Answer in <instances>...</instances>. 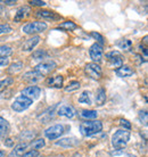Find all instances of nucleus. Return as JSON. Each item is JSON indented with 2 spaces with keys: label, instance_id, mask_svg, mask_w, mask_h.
Segmentation results:
<instances>
[{
  "label": "nucleus",
  "instance_id": "31",
  "mask_svg": "<svg viewBox=\"0 0 148 157\" xmlns=\"http://www.w3.org/2000/svg\"><path fill=\"white\" fill-rule=\"evenodd\" d=\"M80 86H81V84H80L79 81H71V82L65 86V91H66V92H72V91L79 90Z\"/></svg>",
  "mask_w": 148,
  "mask_h": 157
},
{
  "label": "nucleus",
  "instance_id": "32",
  "mask_svg": "<svg viewBox=\"0 0 148 157\" xmlns=\"http://www.w3.org/2000/svg\"><path fill=\"white\" fill-rule=\"evenodd\" d=\"M46 56H47V52L43 50V49H39V50L34 51V52L32 54V58L37 59V60H41V59H43Z\"/></svg>",
  "mask_w": 148,
  "mask_h": 157
},
{
  "label": "nucleus",
  "instance_id": "19",
  "mask_svg": "<svg viewBox=\"0 0 148 157\" xmlns=\"http://www.w3.org/2000/svg\"><path fill=\"white\" fill-rule=\"evenodd\" d=\"M79 144V140L76 138H63L60 140L56 142V146H60L64 148H68V147H74Z\"/></svg>",
  "mask_w": 148,
  "mask_h": 157
},
{
  "label": "nucleus",
  "instance_id": "9",
  "mask_svg": "<svg viewBox=\"0 0 148 157\" xmlns=\"http://www.w3.org/2000/svg\"><path fill=\"white\" fill-rule=\"evenodd\" d=\"M89 54L91 59L94 60V63L98 64L99 62H101L103 59V54H104V50H103V46L98 44L97 42L94 43L89 49Z\"/></svg>",
  "mask_w": 148,
  "mask_h": 157
},
{
  "label": "nucleus",
  "instance_id": "17",
  "mask_svg": "<svg viewBox=\"0 0 148 157\" xmlns=\"http://www.w3.org/2000/svg\"><path fill=\"white\" fill-rule=\"evenodd\" d=\"M115 74L117 76H120V78H129V76L134 74V71L128 65H122L121 67L115 70Z\"/></svg>",
  "mask_w": 148,
  "mask_h": 157
},
{
  "label": "nucleus",
  "instance_id": "28",
  "mask_svg": "<svg viewBox=\"0 0 148 157\" xmlns=\"http://www.w3.org/2000/svg\"><path fill=\"white\" fill-rule=\"evenodd\" d=\"M45 145H46L45 140H43L42 138H40V139H35V140H33V141L30 144V147L32 148V150H37V149H41V148H43Z\"/></svg>",
  "mask_w": 148,
  "mask_h": 157
},
{
  "label": "nucleus",
  "instance_id": "6",
  "mask_svg": "<svg viewBox=\"0 0 148 157\" xmlns=\"http://www.w3.org/2000/svg\"><path fill=\"white\" fill-rule=\"evenodd\" d=\"M106 58L108 60V63L111 64V66L116 68V70L123 65V58H122V55L120 51L117 50L109 51V52L106 54Z\"/></svg>",
  "mask_w": 148,
  "mask_h": 157
},
{
  "label": "nucleus",
  "instance_id": "13",
  "mask_svg": "<svg viewBox=\"0 0 148 157\" xmlns=\"http://www.w3.org/2000/svg\"><path fill=\"white\" fill-rule=\"evenodd\" d=\"M43 75H41L40 73L35 71H30V72H26V73H24V75L22 76L25 82H29V83H37V82H40V81H42L43 80Z\"/></svg>",
  "mask_w": 148,
  "mask_h": 157
},
{
  "label": "nucleus",
  "instance_id": "27",
  "mask_svg": "<svg viewBox=\"0 0 148 157\" xmlns=\"http://www.w3.org/2000/svg\"><path fill=\"white\" fill-rule=\"evenodd\" d=\"M79 102L86 104V105H91V97H90L89 91H83L80 97H79Z\"/></svg>",
  "mask_w": 148,
  "mask_h": 157
},
{
  "label": "nucleus",
  "instance_id": "34",
  "mask_svg": "<svg viewBox=\"0 0 148 157\" xmlns=\"http://www.w3.org/2000/svg\"><path fill=\"white\" fill-rule=\"evenodd\" d=\"M138 118L141 123H144L145 125H147V121H148V114L146 110H140L139 112V115H138Z\"/></svg>",
  "mask_w": 148,
  "mask_h": 157
},
{
  "label": "nucleus",
  "instance_id": "33",
  "mask_svg": "<svg viewBox=\"0 0 148 157\" xmlns=\"http://www.w3.org/2000/svg\"><path fill=\"white\" fill-rule=\"evenodd\" d=\"M90 36L97 40V43H98V44H100V46H103V44H104V42H105L104 36H101L100 33H98V32H91V33H90Z\"/></svg>",
  "mask_w": 148,
  "mask_h": 157
},
{
  "label": "nucleus",
  "instance_id": "29",
  "mask_svg": "<svg viewBox=\"0 0 148 157\" xmlns=\"http://www.w3.org/2000/svg\"><path fill=\"white\" fill-rule=\"evenodd\" d=\"M13 82H14L13 78H4V80H1V81H0V94H1L2 91L6 90L9 86H12Z\"/></svg>",
  "mask_w": 148,
  "mask_h": 157
},
{
  "label": "nucleus",
  "instance_id": "39",
  "mask_svg": "<svg viewBox=\"0 0 148 157\" xmlns=\"http://www.w3.org/2000/svg\"><path fill=\"white\" fill-rule=\"evenodd\" d=\"M9 64V59L8 58H4V57H0V66H8Z\"/></svg>",
  "mask_w": 148,
  "mask_h": 157
},
{
  "label": "nucleus",
  "instance_id": "25",
  "mask_svg": "<svg viewBox=\"0 0 148 157\" xmlns=\"http://www.w3.org/2000/svg\"><path fill=\"white\" fill-rule=\"evenodd\" d=\"M80 116H81L82 118H86V120H95V118H97V116H98V112L97 110H92V109H83V110H81Z\"/></svg>",
  "mask_w": 148,
  "mask_h": 157
},
{
  "label": "nucleus",
  "instance_id": "11",
  "mask_svg": "<svg viewBox=\"0 0 148 157\" xmlns=\"http://www.w3.org/2000/svg\"><path fill=\"white\" fill-rule=\"evenodd\" d=\"M31 14V8L29 6H22L17 9L15 16H14V22L16 23H20L22 21H24L25 18H27Z\"/></svg>",
  "mask_w": 148,
  "mask_h": 157
},
{
  "label": "nucleus",
  "instance_id": "41",
  "mask_svg": "<svg viewBox=\"0 0 148 157\" xmlns=\"http://www.w3.org/2000/svg\"><path fill=\"white\" fill-rule=\"evenodd\" d=\"M0 2L5 5H8V6H13V5L16 4L15 0H0Z\"/></svg>",
  "mask_w": 148,
  "mask_h": 157
},
{
  "label": "nucleus",
  "instance_id": "23",
  "mask_svg": "<svg viewBox=\"0 0 148 157\" xmlns=\"http://www.w3.org/2000/svg\"><path fill=\"white\" fill-rule=\"evenodd\" d=\"M106 101V91L104 88H99L96 94V105L97 106H103Z\"/></svg>",
  "mask_w": 148,
  "mask_h": 157
},
{
  "label": "nucleus",
  "instance_id": "35",
  "mask_svg": "<svg viewBox=\"0 0 148 157\" xmlns=\"http://www.w3.org/2000/svg\"><path fill=\"white\" fill-rule=\"evenodd\" d=\"M12 28L8 24H0V34H5V33H10Z\"/></svg>",
  "mask_w": 148,
  "mask_h": 157
},
{
  "label": "nucleus",
  "instance_id": "1",
  "mask_svg": "<svg viewBox=\"0 0 148 157\" xmlns=\"http://www.w3.org/2000/svg\"><path fill=\"white\" fill-rule=\"evenodd\" d=\"M130 137H131V133L128 130H117L112 137V145L115 149L122 150L123 148L127 147L129 140H130Z\"/></svg>",
  "mask_w": 148,
  "mask_h": 157
},
{
  "label": "nucleus",
  "instance_id": "24",
  "mask_svg": "<svg viewBox=\"0 0 148 157\" xmlns=\"http://www.w3.org/2000/svg\"><path fill=\"white\" fill-rule=\"evenodd\" d=\"M116 46L124 51H131L132 49V41L129 39H121L116 42Z\"/></svg>",
  "mask_w": 148,
  "mask_h": 157
},
{
  "label": "nucleus",
  "instance_id": "36",
  "mask_svg": "<svg viewBox=\"0 0 148 157\" xmlns=\"http://www.w3.org/2000/svg\"><path fill=\"white\" fill-rule=\"evenodd\" d=\"M29 4L31 5V6L43 7V6H46V5H47V2H46V1H41V0H31V1H29Z\"/></svg>",
  "mask_w": 148,
  "mask_h": 157
},
{
  "label": "nucleus",
  "instance_id": "38",
  "mask_svg": "<svg viewBox=\"0 0 148 157\" xmlns=\"http://www.w3.org/2000/svg\"><path fill=\"white\" fill-rule=\"evenodd\" d=\"M22 157H39V151L38 150H30L23 154Z\"/></svg>",
  "mask_w": 148,
  "mask_h": 157
},
{
  "label": "nucleus",
  "instance_id": "4",
  "mask_svg": "<svg viewBox=\"0 0 148 157\" xmlns=\"http://www.w3.org/2000/svg\"><path fill=\"white\" fill-rule=\"evenodd\" d=\"M32 100L31 99L26 98V97H24V96H18L17 98L13 101L12 104V109L17 112V113H21V112H24V110H26L29 107L32 105Z\"/></svg>",
  "mask_w": 148,
  "mask_h": 157
},
{
  "label": "nucleus",
  "instance_id": "3",
  "mask_svg": "<svg viewBox=\"0 0 148 157\" xmlns=\"http://www.w3.org/2000/svg\"><path fill=\"white\" fill-rule=\"evenodd\" d=\"M22 30H23L25 34L33 36V34L46 31L47 30V24L45 23V22H31V23L25 24Z\"/></svg>",
  "mask_w": 148,
  "mask_h": 157
},
{
  "label": "nucleus",
  "instance_id": "16",
  "mask_svg": "<svg viewBox=\"0 0 148 157\" xmlns=\"http://www.w3.org/2000/svg\"><path fill=\"white\" fill-rule=\"evenodd\" d=\"M58 106V105H54L53 107H49L47 110H45L43 113H41L40 115H38V120H39L41 123H48L51 118L54 117V113H55V108Z\"/></svg>",
  "mask_w": 148,
  "mask_h": 157
},
{
  "label": "nucleus",
  "instance_id": "8",
  "mask_svg": "<svg viewBox=\"0 0 148 157\" xmlns=\"http://www.w3.org/2000/svg\"><path fill=\"white\" fill-rule=\"evenodd\" d=\"M64 133V126L60 124H55V125L49 126L46 131H45V136L50 139V140H55L59 138L62 134Z\"/></svg>",
  "mask_w": 148,
  "mask_h": 157
},
{
  "label": "nucleus",
  "instance_id": "2",
  "mask_svg": "<svg viewBox=\"0 0 148 157\" xmlns=\"http://www.w3.org/2000/svg\"><path fill=\"white\" fill-rule=\"evenodd\" d=\"M103 130V124L100 121H86L80 124V132L83 137H90L96 133H99Z\"/></svg>",
  "mask_w": 148,
  "mask_h": 157
},
{
  "label": "nucleus",
  "instance_id": "44",
  "mask_svg": "<svg viewBox=\"0 0 148 157\" xmlns=\"http://www.w3.org/2000/svg\"><path fill=\"white\" fill-rule=\"evenodd\" d=\"M74 157H81V155H80V154H75V155H74Z\"/></svg>",
  "mask_w": 148,
  "mask_h": 157
},
{
  "label": "nucleus",
  "instance_id": "20",
  "mask_svg": "<svg viewBox=\"0 0 148 157\" xmlns=\"http://www.w3.org/2000/svg\"><path fill=\"white\" fill-rule=\"evenodd\" d=\"M9 131H10V125H9L8 121L0 116V140L7 137Z\"/></svg>",
  "mask_w": 148,
  "mask_h": 157
},
{
  "label": "nucleus",
  "instance_id": "43",
  "mask_svg": "<svg viewBox=\"0 0 148 157\" xmlns=\"http://www.w3.org/2000/svg\"><path fill=\"white\" fill-rule=\"evenodd\" d=\"M0 157H5V151L0 149Z\"/></svg>",
  "mask_w": 148,
  "mask_h": 157
},
{
  "label": "nucleus",
  "instance_id": "10",
  "mask_svg": "<svg viewBox=\"0 0 148 157\" xmlns=\"http://www.w3.org/2000/svg\"><path fill=\"white\" fill-rule=\"evenodd\" d=\"M40 94H41V89L37 86H26L25 89L22 90V96H24V97H26V98H29V99H31L32 101L39 98Z\"/></svg>",
  "mask_w": 148,
  "mask_h": 157
},
{
  "label": "nucleus",
  "instance_id": "18",
  "mask_svg": "<svg viewBox=\"0 0 148 157\" xmlns=\"http://www.w3.org/2000/svg\"><path fill=\"white\" fill-rule=\"evenodd\" d=\"M35 16L38 18H42V20H57L58 16L56 15V13L51 12V10H46V9H41L35 13Z\"/></svg>",
  "mask_w": 148,
  "mask_h": 157
},
{
  "label": "nucleus",
  "instance_id": "12",
  "mask_svg": "<svg viewBox=\"0 0 148 157\" xmlns=\"http://www.w3.org/2000/svg\"><path fill=\"white\" fill-rule=\"evenodd\" d=\"M59 116H63V117H66V118H72L75 115V109L71 105H60L58 106V109L56 112Z\"/></svg>",
  "mask_w": 148,
  "mask_h": 157
},
{
  "label": "nucleus",
  "instance_id": "26",
  "mask_svg": "<svg viewBox=\"0 0 148 157\" xmlns=\"http://www.w3.org/2000/svg\"><path fill=\"white\" fill-rule=\"evenodd\" d=\"M22 68H23V63L22 62H16V63L12 64L10 66L8 67L7 73L10 75L16 74V73H18L20 71H22Z\"/></svg>",
  "mask_w": 148,
  "mask_h": 157
},
{
  "label": "nucleus",
  "instance_id": "37",
  "mask_svg": "<svg viewBox=\"0 0 148 157\" xmlns=\"http://www.w3.org/2000/svg\"><path fill=\"white\" fill-rule=\"evenodd\" d=\"M120 125H122L124 128V130H130L131 129V123L128 121V120H124V118H121L120 120Z\"/></svg>",
  "mask_w": 148,
  "mask_h": 157
},
{
  "label": "nucleus",
  "instance_id": "5",
  "mask_svg": "<svg viewBox=\"0 0 148 157\" xmlns=\"http://www.w3.org/2000/svg\"><path fill=\"white\" fill-rule=\"evenodd\" d=\"M84 73L88 78H92V80H99L103 75V71L101 67L96 63H88L84 66Z\"/></svg>",
  "mask_w": 148,
  "mask_h": 157
},
{
  "label": "nucleus",
  "instance_id": "21",
  "mask_svg": "<svg viewBox=\"0 0 148 157\" xmlns=\"http://www.w3.org/2000/svg\"><path fill=\"white\" fill-rule=\"evenodd\" d=\"M27 144H18V145L16 146L15 148L9 153V155H8V157H22L23 156V154L25 153V150H26L27 148Z\"/></svg>",
  "mask_w": 148,
  "mask_h": 157
},
{
  "label": "nucleus",
  "instance_id": "22",
  "mask_svg": "<svg viewBox=\"0 0 148 157\" xmlns=\"http://www.w3.org/2000/svg\"><path fill=\"white\" fill-rule=\"evenodd\" d=\"M57 30H64V31H74L78 29V25L72 21H65L57 26Z\"/></svg>",
  "mask_w": 148,
  "mask_h": 157
},
{
  "label": "nucleus",
  "instance_id": "42",
  "mask_svg": "<svg viewBox=\"0 0 148 157\" xmlns=\"http://www.w3.org/2000/svg\"><path fill=\"white\" fill-rule=\"evenodd\" d=\"M5 145H6V147H12V146L14 145V141H13L12 139L7 138V139L5 140Z\"/></svg>",
  "mask_w": 148,
  "mask_h": 157
},
{
  "label": "nucleus",
  "instance_id": "7",
  "mask_svg": "<svg viewBox=\"0 0 148 157\" xmlns=\"http://www.w3.org/2000/svg\"><path fill=\"white\" fill-rule=\"evenodd\" d=\"M56 66H57V65H56L55 62H53V60H47V62H42V63L38 64V65L34 67V71L45 76V75L50 74L51 72L55 71Z\"/></svg>",
  "mask_w": 148,
  "mask_h": 157
},
{
  "label": "nucleus",
  "instance_id": "14",
  "mask_svg": "<svg viewBox=\"0 0 148 157\" xmlns=\"http://www.w3.org/2000/svg\"><path fill=\"white\" fill-rule=\"evenodd\" d=\"M63 83H64V78L62 75H55V76H49L46 80V84L49 88H56V89H60L63 88Z\"/></svg>",
  "mask_w": 148,
  "mask_h": 157
},
{
  "label": "nucleus",
  "instance_id": "30",
  "mask_svg": "<svg viewBox=\"0 0 148 157\" xmlns=\"http://www.w3.org/2000/svg\"><path fill=\"white\" fill-rule=\"evenodd\" d=\"M13 54V49L9 46H0V57H4V58H7L8 56H10Z\"/></svg>",
  "mask_w": 148,
  "mask_h": 157
},
{
  "label": "nucleus",
  "instance_id": "40",
  "mask_svg": "<svg viewBox=\"0 0 148 157\" xmlns=\"http://www.w3.org/2000/svg\"><path fill=\"white\" fill-rule=\"evenodd\" d=\"M134 57H136L137 63L139 64V65H140V64H142V63H145V62H146V59H142V56H141V55H138V54H136V55H134Z\"/></svg>",
  "mask_w": 148,
  "mask_h": 157
},
{
  "label": "nucleus",
  "instance_id": "15",
  "mask_svg": "<svg viewBox=\"0 0 148 157\" xmlns=\"http://www.w3.org/2000/svg\"><path fill=\"white\" fill-rule=\"evenodd\" d=\"M40 36H33L32 38L25 40V42L22 46V50L23 51H31L33 50V48H35V46L39 43Z\"/></svg>",
  "mask_w": 148,
  "mask_h": 157
}]
</instances>
